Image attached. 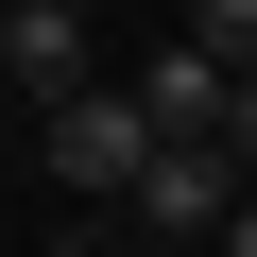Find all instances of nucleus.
I'll return each mask as SVG.
<instances>
[{
  "label": "nucleus",
  "instance_id": "obj_4",
  "mask_svg": "<svg viewBox=\"0 0 257 257\" xmlns=\"http://www.w3.org/2000/svg\"><path fill=\"white\" fill-rule=\"evenodd\" d=\"M138 103H155V138H223V120L257 103V69H223V52H189V35H172V52L138 69Z\"/></svg>",
  "mask_w": 257,
  "mask_h": 257
},
{
  "label": "nucleus",
  "instance_id": "obj_2",
  "mask_svg": "<svg viewBox=\"0 0 257 257\" xmlns=\"http://www.w3.org/2000/svg\"><path fill=\"white\" fill-rule=\"evenodd\" d=\"M240 189H257V172H240L223 138H172V155L138 172V206H120V223H138V240H206V257H223V223H240Z\"/></svg>",
  "mask_w": 257,
  "mask_h": 257
},
{
  "label": "nucleus",
  "instance_id": "obj_1",
  "mask_svg": "<svg viewBox=\"0 0 257 257\" xmlns=\"http://www.w3.org/2000/svg\"><path fill=\"white\" fill-rule=\"evenodd\" d=\"M155 155H172V138H155V103H138V86H86V103H52V189H86L103 223L138 206V172H155Z\"/></svg>",
  "mask_w": 257,
  "mask_h": 257
},
{
  "label": "nucleus",
  "instance_id": "obj_6",
  "mask_svg": "<svg viewBox=\"0 0 257 257\" xmlns=\"http://www.w3.org/2000/svg\"><path fill=\"white\" fill-rule=\"evenodd\" d=\"M223 257H257V189H240V223H223Z\"/></svg>",
  "mask_w": 257,
  "mask_h": 257
},
{
  "label": "nucleus",
  "instance_id": "obj_3",
  "mask_svg": "<svg viewBox=\"0 0 257 257\" xmlns=\"http://www.w3.org/2000/svg\"><path fill=\"white\" fill-rule=\"evenodd\" d=\"M86 18H103V0H0V86H35V103H86V86H103Z\"/></svg>",
  "mask_w": 257,
  "mask_h": 257
},
{
  "label": "nucleus",
  "instance_id": "obj_5",
  "mask_svg": "<svg viewBox=\"0 0 257 257\" xmlns=\"http://www.w3.org/2000/svg\"><path fill=\"white\" fill-rule=\"evenodd\" d=\"M189 52H223V69H257V0H189Z\"/></svg>",
  "mask_w": 257,
  "mask_h": 257
}]
</instances>
